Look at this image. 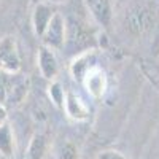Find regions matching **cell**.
<instances>
[{"instance_id":"1","label":"cell","mask_w":159,"mask_h":159,"mask_svg":"<svg viewBox=\"0 0 159 159\" xmlns=\"http://www.w3.org/2000/svg\"><path fill=\"white\" fill-rule=\"evenodd\" d=\"M0 72L7 75H18L21 72V57L16 38L5 35L0 38Z\"/></svg>"},{"instance_id":"2","label":"cell","mask_w":159,"mask_h":159,"mask_svg":"<svg viewBox=\"0 0 159 159\" xmlns=\"http://www.w3.org/2000/svg\"><path fill=\"white\" fill-rule=\"evenodd\" d=\"M43 40V46L49 48V49H61L64 46L65 42V22H64V16L61 13H54V16L51 18L48 27L45 30V34L42 35Z\"/></svg>"},{"instance_id":"3","label":"cell","mask_w":159,"mask_h":159,"mask_svg":"<svg viewBox=\"0 0 159 159\" xmlns=\"http://www.w3.org/2000/svg\"><path fill=\"white\" fill-rule=\"evenodd\" d=\"M83 86L86 88L88 94L94 99H102L107 91V75L97 65L92 67L83 78Z\"/></svg>"},{"instance_id":"4","label":"cell","mask_w":159,"mask_h":159,"mask_svg":"<svg viewBox=\"0 0 159 159\" xmlns=\"http://www.w3.org/2000/svg\"><path fill=\"white\" fill-rule=\"evenodd\" d=\"M88 7V11L94 21L102 25L103 29H108L113 18V10H111V2L110 0H84Z\"/></svg>"},{"instance_id":"5","label":"cell","mask_w":159,"mask_h":159,"mask_svg":"<svg viewBox=\"0 0 159 159\" xmlns=\"http://www.w3.org/2000/svg\"><path fill=\"white\" fill-rule=\"evenodd\" d=\"M37 62H38V69L43 78L46 80H54L57 72H59V64L56 59L54 51L46 48V46H40L38 48V56H37Z\"/></svg>"},{"instance_id":"6","label":"cell","mask_w":159,"mask_h":159,"mask_svg":"<svg viewBox=\"0 0 159 159\" xmlns=\"http://www.w3.org/2000/svg\"><path fill=\"white\" fill-rule=\"evenodd\" d=\"M54 13L56 11L46 2H40V3L35 5L34 13H32V24H34V32H35L37 37L42 38V35L45 34L51 18L54 16Z\"/></svg>"},{"instance_id":"7","label":"cell","mask_w":159,"mask_h":159,"mask_svg":"<svg viewBox=\"0 0 159 159\" xmlns=\"http://www.w3.org/2000/svg\"><path fill=\"white\" fill-rule=\"evenodd\" d=\"M96 67V52L92 49H88L84 52H81L78 57H75L70 64V73L75 80L78 81H83L84 75L92 69Z\"/></svg>"},{"instance_id":"8","label":"cell","mask_w":159,"mask_h":159,"mask_svg":"<svg viewBox=\"0 0 159 159\" xmlns=\"http://www.w3.org/2000/svg\"><path fill=\"white\" fill-rule=\"evenodd\" d=\"M64 110L67 113V116L70 119H73V121H86L89 118L88 107L73 94V92H67V94H65Z\"/></svg>"},{"instance_id":"9","label":"cell","mask_w":159,"mask_h":159,"mask_svg":"<svg viewBox=\"0 0 159 159\" xmlns=\"http://www.w3.org/2000/svg\"><path fill=\"white\" fill-rule=\"evenodd\" d=\"M16 150L15 145V134L8 123L0 126V156L3 157H13Z\"/></svg>"},{"instance_id":"10","label":"cell","mask_w":159,"mask_h":159,"mask_svg":"<svg viewBox=\"0 0 159 159\" xmlns=\"http://www.w3.org/2000/svg\"><path fill=\"white\" fill-rule=\"evenodd\" d=\"M48 150V140L42 134H35L27 147L24 159H43Z\"/></svg>"},{"instance_id":"11","label":"cell","mask_w":159,"mask_h":159,"mask_svg":"<svg viewBox=\"0 0 159 159\" xmlns=\"http://www.w3.org/2000/svg\"><path fill=\"white\" fill-rule=\"evenodd\" d=\"M65 94H67V92L62 89V86H61L59 81H52V83L49 84V88H48V96H49L51 102L54 103L57 108H62V110H64Z\"/></svg>"},{"instance_id":"12","label":"cell","mask_w":159,"mask_h":159,"mask_svg":"<svg viewBox=\"0 0 159 159\" xmlns=\"http://www.w3.org/2000/svg\"><path fill=\"white\" fill-rule=\"evenodd\" d=\"M57 159H80L78 148L72 142H65L57 150Z\"/></svg>"},{"instance_id":"13","label":"cell","mask_w":159,"mask_h":159,"mask_svg":"<svg viewBox=\"0 0 159 159\" xmlns=\"http://www.w3.org/2000/svg\"><path fill=\"white\" fill-rule=\"evenodd\" d=\"M13 81V75H7L0 72V103H7L8 94H10V88Z\"/></svg>"},{"instance_id":"14","label":"cell","mask_w":159,"mask_h":159,"mask_svg":"<svg viewBox=\"0 0 159 159\" xmlns=\"http://www.w3.org/2000/svg\"><path fill=\"white\" fill-rule=\"evenodd\" d=\"M97 159H126L124 154H121L119 151H113V150H107L97 154Z\"/></svg>"},{"instance_id":"15","label":"cell","mask_w":159,"mask_h":159,"mask_svg":"<svg viewBox=\"0 0 159 159\" xmlns=\"http://www.w3.org/2000/svg\"><path fill=\"white\" fill-rule=\"evenodd\" d=\"M7 118H8V113H7L5 105L0 103V126H3V124L7 123Z\"/></svg>"},{"instance_id":"16","label":"cell","mask_w":159,"mask_h":159,"mask_svg":"<svg viewBox=\"0 0 159 159\" xmlns=\"http://www.w3.org/2000/svg\"><path fill=\"white\" fill-rule=\"evenodd\" d=\"M45 2H52V3H56V2H62V0H45Z\"/></svg>"}]
</instances>
